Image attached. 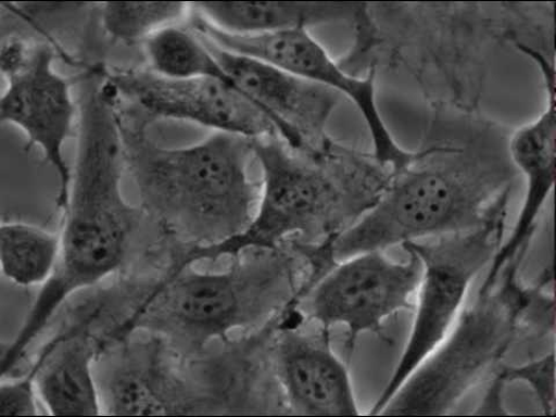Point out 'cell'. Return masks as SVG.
Masks as SVG:
<instances>
[{"label":"cell","instance_id":"6da1fadb","mask_svg":"<svg viewBox=\"0 0 556 417\" xmlns=\"http://www.w3.org/2000/svg\"><path fill=\"white\" fill-rule=\"evenodd\" d=\"M87 79L78 103L75 170L61 215L60 263L14 336L21 348L31 346L76 293L124 268L139 226L149 217L122 191L127 165L117 96L106 80Z\"/></svg>","mask_w":556,"mask_h":417},{"label":"cell","instance_id":"7a4b0ae2","mask_svg":"<svg viewBox=\"0 0 556 417\" xmlns=\"http://www.w3.org/2000/svg\"><path fill=\"white\" fill-rule=\"evenodd\" d=\"M312 274L308 254L292 243L250 251L223 271L185 266L159 278L111 333L117 343L144 332L194 356L233 334H252L280 318L300 298Z\"/></svg>","mask_w":556,"mask_h":417},{"label":"cell","instance_id":"3957f363","mask_svg":"<svg viewBox=\"0 0 556 417\" xmlns=\"http://www.w3.org/2000/svg\"><path fill=\"white\" fill-rule=\"evenodd\" d=\"M254 155L263 185L248 228L216 245L184 249L177 269L285 243L301 249L325 245L367 212L391 179L374 160L364 161L333 144L306 152L270 137L255 139Z\"/></svg>","mask_w":556,"mask_h":417},{"label":"cell","instance_id":"277c9868","mask_svg":"<svg viewBox=\"0 0 556 417\" xmlns=\"http://www.w3.org/2000/svg\"><path fill=\"white\" fill-rule=\"evenodd\" d=\"M126 165L144 213L184 249L240 235L252 222L260 190L250 176L254 139L215 132L184 148H162L124 132Z\"/></svg>","mask_w":556,"mask_h":417},{"label":"cell","instance_id":"5b68a950","mask_svg":"<svg viewBox=\"0 0 556 417\" xmlns=\"http://www.w3.org/2000/svg\"><path fill=\"white\" fill-rule=\"evenodd\" d=\"M420 159L392 174L378 200L328 243L338 263L477 228L503 193L501 178L472 161L425 163Z\"/></svg>","mask_w":556,"mask_h":417},{"label":"cell","instance_id":"8992f818","mask_svg":"<svg viewBox=\"0 0 556 417\" xmlns=\"http://www.w3.org/2000/svg\"><path fill=\"white\" fill-rule=\"evenodd\" d=\"M514 264L496 285L478 292L454 327L415 369L380 415H447L509 352L519 329L531 321L546 281L535 287L519 282Z\"/></svg>","mask_w":556,"mask_h":417},{"label":"cell","instance_id":"52a82bcc","mask_svg":"<svg viewBox=\"0 0 556 417\" xmlns=\"http://www.w3.org/2000/svg\"><path fill=\"white\" fill-rule=\"evenodd\" d=\"M507 189L477 228L404 243L422 264L414 320L404 352L369 415H380L395 392L433 352L458 320L469 289L492 260L506 232Z\"/></svg>","mask_w":556,"mask_h":417},{"label":"cell","instance_id":"ba28073f","mask_svg":"<svg viewBox=\"0 0 556 417\" xmlns=\"http://www.w3.org/2000/svg\"><path fill=\"white\" fill-rule=\"evenodd\" d=\"M103 415L218 414L194 356L137 332L106 348L96 365Z\"/></svg>","mask_w":556,"mask_h":417},{"label":"cell","instance_id":"9c48e42d","mask_svg":"<svg viewBox=\"0 0 556 417\" xmlns=\"http://www.w3.org/2000/svg\"><path fill=\"white\" fill-rule=\"evenodd\" d=\"M406 253L409 257L405 263L381 251L338 261L304 288L293 307L303 323L327 329L343 326L351 355L363 334L386 340L387 320L399 312L414 309V295L421 282V261Z\"/></svg>","mask_w":556,"mask_h":417},{"label":"cell","instance_id":"30bf717a","mask_svg":"<svg viewBox=\"0 0 556 417\" xmlns=\"http://www.w3.org/2000/svg\"><path fill=\"white\" fill-rule=\"evenodd\" d=\"M55 51L16 37L2 43L0 66L7 89L0 99L3 125L20 128L27 149L40 150L43 161L58 173V208L63 214L73 172L64 159V146L75 135L79 109L72 86L55 68Z\"/></svg>","mask_w":556,"mask_h":417},{"label":"cell","instance_id":"8fae6325","mask_svg":"<svg viewBox=\"0 0 556 417\" xmlns=\"http://www.w3.org/2000/svg\"><path fill=\"white\" fill-rule=\"evenodd\" d=\"M191 28L220 48L239 55L253 58L350 99L359 111L369 129L374 161L394 174L404 170L422 152H412L400 147L378 110L375 70L365 77L348 74L329 56L327 50L308 31L293 28L261 35H230L219 31L193 17Z\"/></svg>","mask_w":556,"mask_h":417},{"label":"cell","instance_id":"7c38bea8","mask_svg":"<svg viewBox=\"0 0 556 417\" xmlns=\"http://www.w3.org/2000/svg\"><path fill=\"white\" fill-rule=\"evenodd\" d=\"M116 315L111 292L98 290L70 309L62 327L40 348L25 376L34 381L49 415H103L96 365L108 348V333L99 329H112L109 321Z\"/></svg>","mask_w":556,"mask_h":417},{"label":"cell","instance_id":"4fadbf2b","mask_svg":"<svg viewBox=\"0 0 556 417\" xmlns=\"http://www.w3.org/2000/svg\"><path fill=\"white\" fill-rule=\"evenodd\" d=\"M294 307L277 319L267 357L288 414L362 415L346 365L336 354L329 329L302 327Z\"/></svg>","mask_w":556,"mask_h":417},{"label":"cell","instance_id":"5bb4252c","mask_svg":"<svg viewBox=\"0 0 556 417\" xmlns=\"http://www.w3.org/2000/svg\"><path fill=\"white\" fill-rule=\"evenodd\" d=\"M106 79L117 98H126L150 116L187 121L254 141L281 137L269 115L229 81L169 79L150 70L119 72Z\"/></svg>","mask_w":556,"mask_h":417},{"label":"cell","instance_id":"9a60e30c","mask_svg":"<svg viewBox=\"0 0 556 417\" xmlns=\"http://www.w3.org/2000/svg\"><path fill=\"white\" fill-rule=\"evenodd\" d=\"M198 34L225 75L269 115L289 147L317 152L330 144L324 130L337 106L338 93L269 63L225 50Z\"/></svg>","mask_w":556,"mask_h":417},{"label":"cell","instance_id":"2e32d148","mask_svg":"<svg viewBox=\"0 0 556 417\" xmlns=\"http://www.w3.org/2000/svg\"><path fill=\"white\" fill-rule=\"evenodd\" d=\"M546 109L530 124L517 129L510 138L509 154L516 167L523 173L527 190L523 204L507 239L497 249L479 292L491 290L500 275L509 265L520 264L529 248L555 184L556 113L555 77H545Z\"/></svg>","mask_w":556,"mask_h":417},{"label":"cell","instance_id":"e0dca14e","mask_svg":"<svg viewBox=\"0 0 556 417\" xmlns=\"http://www.w3.org/2000/svg\"><path fill=\"white\" fill-rule=\"evenodd\" d=\"M190 7L206 25L240 37L352 20L365 9L356 4L267 2H202Z\"/></svg>","mask_w":556,"mask_h":417},{"label":"cell","instance_id":"ac0fdd59","mask_svg":"<svg viewBox=\"0 0 556 417\" xmlns=\"http://www.w3.org/2000/svg\"><path fill=\"white\" fill-rule=\"evenodd\" d=\"M61 250V232L24 222L0 226V266L16 287H43L59 266Z\"/></svg>","mask_w":556,"mask_h":417},{"label":"cell","instance_id":"d6986e66","mask_svg":"<svg viewBox=\"0 0 556 417\" xmlns=\"http://www.w3.org/2000/svg\"><path fill=\"white\" fill-rule=\"evenodd\" d=\"M151 73L169 79L213 78L232 83L199 34L180 25L165 27L143 43Z\"/></svg>","mask_w":556,"mask_h":417},{"label":"cell","instance_id":"ffe728a7","mask_svg":"<svg viewBox=\"0 0 556 417\" xmlns=\"http://www.w3.org/2000/svg\"><path fill=\"white\" fill-rule=\"evenodd\" d=\"M191 13L186 3L110 2L101 7L103 30L114 41L144 43L154 33L179 25Z\"/></svg>","mask_w":556,"mask_h":417},{"label":"cell","instance_id":"44dd1931","mask_svg":"<svg viewBox=\"0 0 556 417\" xmlns=\"http://www.w3.org/2000/svg\"><path fill=\"white\" fill-rule=\"evenodd\" d=\"M503 389L511 382H523L536 397L544 415L555 413V354L552 351L542 358L516 367H502L493 380Z\"/></svg>","mask_w":556,"mask_h":417},{"label":"cell","instance_id":"7402d4cb","mask_svg":"<svg viewBox=\"0 0 556 417\" xmlns=\"http://www.w3.org/2000/svg\"><path fill=\"white\" fill-rule=\"evenodd\" d=\"M34 381L25 375L3 377L0 381V416L40 415Z\"/></svg>","mask_w":556,"mask_h":417}]
</instances>
